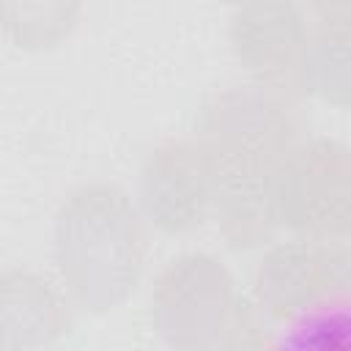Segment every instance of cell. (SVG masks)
I'll use <instances>...</instances> for the list:
<instances>
[{
  "mask_svg": "<svg viewBox=\"0 0 351 351\" xmlns=\"http://www.w3.org/2000/svg\"><path fill=\"white\" fill-rule=\"evenodd\" d=\"M277 351H351V296L288 321Z\"/></svg>",
  "mask_w": 351,
  "mask_h": 351,
  "instance_id": "obj_11",
  "label": "cell"
},
{
  "mask_svg": "<svg viewBox=\"0 0 351 351\" xmlns=\"http://www.w3.org/2000/svg\"><path fill=\"white\" fill-rule=\"evenodd\" d=\"M302 112L293 99L239 85L211 96L195 121V143L217 181H271L302 143Z\"/></svg>",
  "mask_w": 351,
  "mask_h": 351,
  "instance_id": "obj_2",
  "label": "cell"
},
{
  "mask_svg": "<svg viewBox=\"0 0 351 351\" xmlns=\"http://www.w3.org/2000/svg\"><path fill=\"white\" fill-rule=\"evenodd\" d=\"M71 329L69 299L30 269L3 274V332L8 351L41 348Z\"/></svg>",
  "mask_w": 351,
  "mask_h": 351,
  "instance_id": "obj_8",
  "label": "cell"
},
{
  "mask_svg": "<svg viewBox=\"0 0 351 351\" xmlns=\"http://www.w3.org/2000/svg\"><path fill=\"white\" fill-rule=\"evenodd\" d=\"M211 219L228 247L239 252L266 250L277 225L271 181H217Z\"/></svg>",
  "mask_w": 351,
  "mask_h": 351,
  "instance_id": "obj_10",
  "label": "cell"
},
{
  "mask_svg": "<svg viewBox=\"0 0 351 351\" xmlns=\"http://www.w3.org/2000/svg\"><path fill=\"white\" fill-rule=\"evenodd\" d=\"M217 176L195 137L154 145L140 170V214L162 233H189L211 219Z\"/></svg>",
  "mask_w": 351,
  "mask_h": 351,
  "instance_id": "obj_7",
  "label": "cell"
},
{
  "mask_svg": "<svg viewBox=\"0 0 351 351\" xmlns=\"http://www.w3.org/2000/svg\"><path fill=\"white\" fill-rule=\"evenodd\" d=\"M143 214L115 184H85L55 219V263L63 288L88 310L121 302L143 271Z\"/></svg>",
  "mask_w": 351,
  "mask_h": 351,
  "instance_id": "obj_1",
  "label": "cell"
},
{
  "mask_svg": "<svg viewBox=\"0 0 351 351\" xmlns=\"http://www.w3.org/2000/svg\"><path fill=\"white\" fill-rule=\"evenodd\" d=\"M80 5L71 3H5V30L19 47H49L77 22Z\"/></svg>",
  "mask_w": 351,
  "mask_h": 351,
  "instance_id": "obj_12",
  "label": "cell"
},
{
  "mask_svg": "<svg viewBox=\"0 0 351 351\" xmlns=\"http://www.w3.org/2000/svg\"><path fill=\"white\" fill-rule=\"evenodd\" d=\"M310 93L351 112V0L307 5Z\"/></svg>",
  "mask_w": 351,
  "mask_h": 351,
  "instance_id": "obj_9",
  "label": "cell"
},
{
  "mask_svg": "<svg viewBox=\"0 0 351 351\" xmlns=\"http://www.w3.org/2000/svg\"><path fill=\"white\" fill-rule=\"evenodd\" d=\"M351 296V241H271L252 266L250 299L280 324Z\"/></svg>",
  "mask_w": 351,
  "mask_h": 351,
  "instance_id": "obj_4",
  "label": "cell"
},
{
  "mask_svg": "<svg viewBox=\"0 0 351 351\" xmlns=\"http://www.w3.org/2000/svg\"><path fill=\"white\" fill-rule=\"evenodd\" d=\"M244 293L208 252L173 258L151 288V324L173 351H206Z\"/></svg>",
  "mask_w": 351,
  "mask_h": 351,
  "instance_id": "obj_5",
  "label": "cell"
},
{
  "mask_svg": "<svg viewBox=\"0 0 351 351\" xmlns=\"http://www.w3.org/2000/svg\"><path fill=\"white\" fill-rule=\"evenodd\" d=\"M269 321L271 318L250 296H241L230 321L206 351H277V337L271 335Z\"/></svg>",
  "mask_w": 351,
  "mask_h": 351,
  "instance_id": "obj_13",
  "label": "cell"
},
{
  "mask_svg": "<svg viewBox=\"0 0 351 351\" xmlns=\"http://www.w3.org/2000/svg\"><path fill=\"white\" fill-rule=\"evenodd\" d=\"M277 225L302 239L351 241V148L340 140H302L271 178Z\"/></svg>",
  "mask_w": 351,
  "mask_h": 351,
  "instance_id": "obj_3",
  "label": "cell"
},
{
  "mask_svg": "<svg viewBox=\"0 0 351 351\" xmlns=\"http://www.w3.org/2000/svg\"><path fill=\"white\" fill-rule=\"evenodd\" d=\"M228 41L250 85L299 99L310 93L307 8L280 0H255L230 8Z\"/></svg>",
  "mask_w": 351,
  "mask_h": 351,
  "instance_id": "obj_6",
  "label": "cell"
}]
</instances>
